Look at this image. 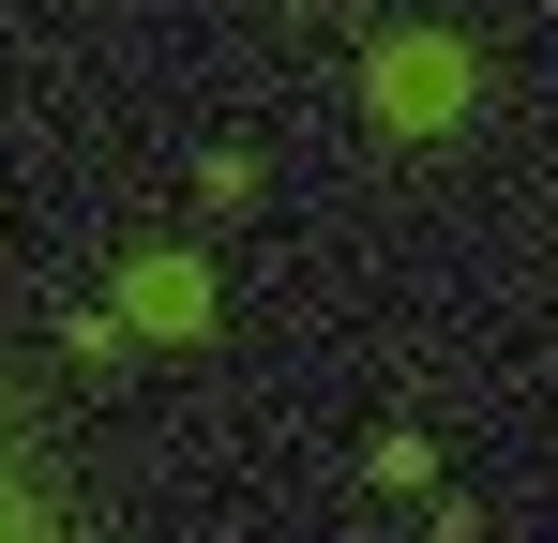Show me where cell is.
Wrapping results in <instances>:
<instances>
[{
    "label": "cell",
    "instance_id": "cell-3",
    "mask_svg": "<svg viewBox=\"0 0 558 543\" xmlns=\"http://www.w3.org/2000/svg\"><path fill=\"white\" fill-rule=\"evenodd\" d=\"M106 317H121V333H151V348H211L227 287H211V257H182V242H136L121 287H106Z\"/></svg>",
    "mask_w": 558,
    "mask_h": 543
},
{
    "label": "cell",
    "instance_id": "cell-1",
    "mask_svg": "<svg viewBox=\"0 0 558 543\" xmlns=\"http://www.w3.org/2000/svg\"><path fill=\"white\" fill-rule=\"evenodd\" d=\"M363 106H377V136H408V152L468 136V106H483V61H468V31H438V15L377 31V61H363Z\"/></svg>",
    "mask_w": 558,
    "mask_h": 543
},
{
    "label": "cell",
    "instance_id": "cell-5",
    "mask_svg": "<svg viewBox=\"0 0 558 543\" xmlns=\"http://www.w3.org/2000/svg\"><path fill=\"white\" fill-rule=\"evenodd\" d=\"M136 348V333H121V317H61V362H76V377H106V362Z\"/></svg>",
    "mask_w": 558,
    "mask_h": 543
},
{
    "label": "cell",
    "instance_id": "cell-2",
    "mask_svg": "<svg viewBox=\"0 0 558 543\" xmlns=\"http://www.w3.org/2000/svg\"><path fill=\"white\" fill-rule=\"evenodd\" d=\"M0 543H92V483L61 468V438H46L15 362H0Z\"/></svg>",
    "mask_w": 558,
    "mask_h": 543
},
{
    "label": "cell",
    "instance_id": "cell-4",
    "mask_svg": "<svg viewBox=\"0 0 558 543\" xmlns=\"http://www.w3.org/2000/svg\"><path fill=\"white\" fill-rule=\"evenodd\" d=\"M377 483H392V498H423V483H438V438H423V423H377V452H363Z\"/></svg>",
    "mask_w": 558,
    "mask_h": 543
}]
</instances>
